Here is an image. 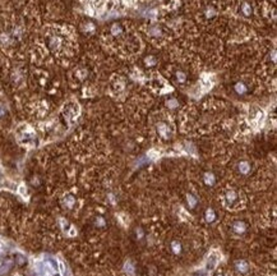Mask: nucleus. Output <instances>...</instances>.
Returning <instances> with one entry per match:
<instances>
[{"instance_id":"12","label":"nucleus","mask_w":277,"mask_h":276,"mask_svg":"<svg viewBox=\"0 0 277 276\" xmlns=\"http://www.w3.org/2000/svg\"><path fill=\"white\" fill-rule=\"evenodd\" d=\"M4 114V108L2 106V105H0V116H2Z\"/></svg>"},{"instance_id":"3","label":"nucleus","mask_w":277,"mask_h":276,"mask_svg":"<svg viewBox=\"0 0 277 276\" xmlns=\"http://www.w3.org/2000/svg\"><path fill=\"white\" fill-rule=\"evenodd\" d=\"M204 219H206V221L208 222V224H212L213 221L217 220V216H216V212L213 211L212 208H209L207 210L206 212H204Z\"/></svg>"},{"instance_id":"9","label":"nucleus","mask_w":277,"mask_h":276,"mask_svg":"<svg viewBox=\"0 0 277 276\" xmlns=\"http://www.w3.org/2000/svg\"><path fill=\"white\" fill-rule=\"evenodd\" d=\"M215 14H216V10L213 8H207V10H206V17L207 18H212Z\"/></svg>"},{"instance_id":"4","label":"nucleus","mask_w":277,"mask_h":276,"mask_svg":"<svg viewBox=\"0 0 277 276\" xmlns=\"http://www.w3.org/2000/svg\"><path fill=\"white\" fill-rule=\"evenodd\" d=\"M240 12L243 13V16L250 17V16H252V6H250L249 3H243L241 6H240Z\"/></svg>"},{"instance_id":"6","label":"nucleus","mask_w":277,"mask_h":276,"mask_svg":"<svg viewBox=\"0 0 277 276\" xmlns=\"http://www.w3.org/2000/svg\"><path fill=\"white\" fill-rule=\"evenodd\" d=\"M157 129H158V133H160L162 137H167V134H169V127L165 123H160V124H158Z\"/></svg>"},{"instance_id":"10","label":"nucleus","mask_w":277,"mask_h":276,"mask_svg":"<svg viewBox=\"0 0 277 276\" xmlns=\"http://www.w3.org/2000/svg\"><path fill=\"white\" fill-rule=\"evenodd\" d=\"M146 64H147V65H155V64H156L155 58H152V56L146 58Z\"/></svg>"},{"instance_id":"8","label":"nucleus","mask_w":277,"mask_h":276,"mask_svg":"<svg viewBox=\"0 0 277 276\" xmlns=\"http://www.w3.org/2000/svg\"><path fill=\"white\" fill-rule=\"evenodd\" d=\"M239 170L243 173V174H247V173H249V170H250V166H249V164L248 162H245V161H243V162H240L239 164Z\"/></svg>"},{"instance_id":"7","label":"nucleus","mask_w":277,"mask_h":276,"mask_svg":"<svg viewBox=\"0 0 277 276\" xmlns=\"http://www.w3.org/2000/svg\"><path fill=\"white\" fill-rule=\"evenodd\" d=\"M235 91H236L239 95H244V94L247 92V86H245V84H244L243 82H239V83L235 84Z\"/></svg>"},{"instance_id":"5","label":"nucleus","mask_w":277,"mask_h":276,"mask_svg":"<svg viewBox=\"0 0 277 276\" xmlns=\"http://www.w3.org/2000/svg\"><path fill=\"white\" fill-rule=\"evenodd\" d=\"M203 178H204V183L208 184V186H212V184H215V182H216V176H215V174L211 173V172H207L206 174H204Z\"/></svg>"},{"instance_id":"11","label":"nucleus","mask_w":277,"mask_h":276,"mask_svg":"<svg viewBox=\"0 0 277 276\" xmlns=\"http://www.w3.org/2000/svg\"><path fill=\"white\" fill-rule=\"evenodd\" d=\"M185 78H187V76L183 73V72H179V73H177V81H180V82H184L185 81Z\"/></svg>"},{"instance_id":"1","label":"nucleus","mask_w":277,"mask_h":276,"mask_svg":"<svg viewBox=\"0 0 277 276\" xmlns=\"http://www.w3.org/2000/svg\"><path fill=\"white\" fill-rule=\"evenodd\" d=\"M239 201H240V197L235 190H227L225 193V196H223V202H225L226 207L235 208L237 205H239Z\"/></svg>"},{"instance_id":"2","label":"nucleus","mask_w":277,"mask_h":276,"mask_svg":"<svg viewBox=\"0 0 277 276\" xmlns=\"http://www.w3.org/2000/svg\"><path fill=\"white\" fill-rule=\"evenodd\" d=\"M248 224L244 220H235L231 222V233L236 236L244 235L248 232Z\"/></svg>"}]
</instances>
